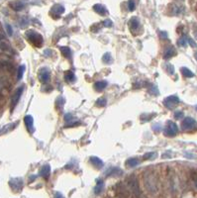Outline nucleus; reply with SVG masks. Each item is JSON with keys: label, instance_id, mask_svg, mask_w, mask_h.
I'll return each mask as SVG.
<instances>
[{"label": "nucleus", "instance_id": "nucleus-35", "mask_svg": "<svg viewBox=\"0 0 197 198\" xmlns=\"http://www.w3.org/2000/svg\"><path fill=\"white\" fill-rule=\"evenodd\" d=\"M187 41H188V44H189L191 47L192 48H197V45H196V43L194 42V41L192 40V39H187Z\"/></svg>", "mask_w": 197, "mask_h": 198}, {"label": "nucleus", "instance_id": "nucleus-7", "mask_svg": "<svg viewBox=\"0 0 197 198\" xmlns=\"http://www.w3.org/2000/svg\"><path fill=\"white\" fill-rule=\"evenodd\" d=\"M9 184L11 186V188L14 191H20L23 187V181L20 179V178H13L9 181Z\"/></svg>", "mask_w": 197, "mask_h": 198}, {"label": "nucleus", "instance_id": "nucleus-39", "mask_svg": "<svg viewBox=\"0 0 197 198\" xmlns=\"http://www.w3.org/2000/svg\"><path fill=\"white\" fill-rule=\"evenodd\" d=\"M160 36L163 38V39H166L167 37H168V35H167V33L166 32H164V31H161L160 32Z\"/></svg>", "mask_w": 197, "mask_h": 198}, {"label": "nucleus", "instance_id": "nucleus-12", "mask_svg": "<svg viewBox=\"0 0 197 198\" xmlns=\"http://www.w3.org/2000/svg\"><path fill=\"white\" fill-rule=\"evenodd\" d=\"M122 173H123V172L120 169H118V167H110V169L106 172V174L108 176H110V175H120V174H122Z\"/></svg>", "mask_w": 197, "mask_h": 198}, {"label": "nucleus", "instance_id": "nucleus-9", "mask_svg": "<svg viewBox=\"0 0 197 198\" xmlns=\"http://www.w3.org/2000/svg\"><path fill=\"white\" fill-rule=\"evenodd\" d=\"M24 122H25V125L27 127V130H28L30 133L34 132V119L31 115H27L24 118Z\"/></svg>", "mask_w": 197, "mask_h": 198}, {"label": "nucleus", "instance_id": "nucleus-32", "mask_svg": "<svg viewBox=\"0 0 197 198\" xmlns=\"http://www.w3.org/2000/svg\"><path fill=\"white\" fill-rule=\"evenodd\" d=\"M153 130L155 131L156 133H158L161 131V124H155L153 126Z\"/></svg>", "mask_w": 197, "mask_h": 198}, {"label": "nucleus", "instance_id": "nucleus-36", "mask_svg": "<svg viewBox=\"0 0 197 198\" xmlns=\"http://www.w3.org/2000/svg\"><path fill=\"white\" fill-rule=\"evenodd\" d=\"M150 92L152 94H155V95H158V88H156V86H153V87L150 90Z\"/></svg>", "mask_w": 197, "mask_h": 198}, {"label": "nucleus", "instance_id": "nucleus-31", "mask_svg": "<svg viewBox=\"0 0 197 198\" xmlns=\"http://www.w3.org/2000/svg\"><path fill=\"white\" fill-rule=\"evenodd\" d=\"M174 118L176 119V120H180V119L183 118V112L181 111H176V112L174 113Z\"/></svg>", "mask_w": 197, "mask_h": 198}, {"label": "nucleus", "instance_id": "nucleus-41", "mask_svg": "<svg viewBox=\"0 0 197 198\" xmlns=\"http://www.w3.org/2000/svg\"><path fill=\"white\" fill-rule=\"evenodd\" d=\"M194 35H195V37H196V39H197V30H195V31H194Z\"/></svg>", "mask_w": 197, "mask_h": 198}, {"label": "nucleus", "instance_id": "nucleus-15", "mask_svg": "<svg viewBox=\"0 0 197 198\" xmlns=\"http://www.w3.org/2000/svg\"><path fill=\"white\" fill-rule=\"evenodd\" d=\"M107 81L105 80H100V81H97V82L94 84V87H95V89L97 91H102L103 89L107 86Z\"/></svg>", "mask_w": 197, "mask_h": 198}, {"label": "nucleus", "instance_id": "nucleus-42", "mask_svg": "<svg viewBox=\"0 0 197 198\" xmlns=\"http://www.w3.org/2000/svg\"><path fill=\"white\" fill-rule=\"evenodd\" d=\"M195 183H196V185H197V179H195Z\"/></svg>", "mask_w": 197, "mask_h": 198}, {"label": "nucleus", "instance_id": "nucleus-19", "mask_svg": "<svg viewBox=\"0 0 197 198\" xmlns=\"http://www.w3.org/2000/svg\"><path fill=\"white\" fill-rule=\"evenodd\" d=\"M139 25H140V22H139V19H138V18H133L130 21V27H131L132 31L137 30L138 27H139Z\"/></svg>", "mask_w": 197, "mask_h": 198}, {"label": "nucleus", "instance_id": "nucleus-23", "mask_svg": "<svg viewBox=\"0 0 197 198\" xmlns=\"http://www.w3.org/2000/svg\"><path fill=\"white\" fill-rule=\"evenodd\" d=\"M156 158V153L155 152H151V153H147L146 154H144L143 159H146V161H149V159H153Z\"/></svg>", "mask_w": 197, "mask_h": 198}, {"label": "nucleus", "instance_id": "nucleus-1", "mask_svg": "<svg viewBox=\"0 0 197 198\" xmlns=\"http://www.w3.org/2000/svg\"><path fill=\"white\" fill-rule=\"evenodd\" d=\"M26 36L28 38V40L30 41L31 43H33L35 46L37 47H40L43 44V37L39 33L35 31H28L26 33Z\"/></svg>", "mask_w": 197, "mask_h": 198}, {"label": "nucleus", "instance_id": "nucleus-3", "mask_svg": "<svg viewBox=\"0 0 197 198\" xmlns=\"http://www.w3.org/2000/svg\"><path fill=\"white\" fill-rule=\"evenodd\" d=\"M177 132H178V128H177L176 124L171 121L167 122V126L163 131L164 135L166 137H174L177 134Z\"/></svg>", "mask_w": 197, "mask_h": 198}, {"label": "nucleus", "instance_id": "nucleus-20", "mask_svg": "<svg viewBox=\"0 0 197 198\" xmlns=\"http://www.w3.org/2000/svg\"><path fill=\"white\" fill-rule=\"evenodd\" d=\"M61 53H63V55L66 56V59H71V49H69V47H61Z\"/></svg>", "mask_w": 197, "mask_h": 198}, {"label": "nucleus", "instance_id": "nucleus-6", "mask_svg": "<svg viewBox=\"0 0 197 198\" xmlns=\"http://www.w3.org/2000/svg\"><path fill=\"white\" fill-rule=\"evenodd\" d=\"M51 74H50V69H47V67H42L41 69L39 70V79L43 83H47L49 80H50Z\"/></svg>", "mask_w": 197, "mask_h": 198}, {"label": "nucleus", "instance_id": "nucleus-24", "mask_svg": "<svg viewBox=\"0 0 197 198\" xmlns=\"http://www.w3.org/2000/svg\"><path fill=\"white\" fill-rule=\"evenodd\" d=\"M52 11H55L56 13V15H60L64 12V8L63 6H61V5H56V6L53 7Z\"/></svg>", "mask_w": 197, "mask_h": 198}, {"label": "nucleus", "instance_id": "nucleus-10", "mask_svg": "<svg viewBox=\"0 0 197 198\" xmlns=\"http://www.w3.org/2000/svg\"><path fill=\"white\" fill-rule=\"evenodd\" d=\"M50 173H51V167L49 164H45L44 167H42L41 170H40V175L42 176V177H44L45 179H48L49 176H50Z\"/></svg>", "mask_w": 197, "mask_h": 198}, {"label": "nucleus", "instance_id": "nucleus-11", "mask_svg": "<svg viewBox=\"0 0 197 198\" xmlns=\"http://www.w3.org/2000/svg\"><path fill=\"white\" fill-rule=\"evenodd\" d=\"M10 7H11L12 9H14L15 11H20V10H22L24 8V4L21 1L16 0V1L10 2Z\"/></svg>", "mask_w": 197, "mask_h": 198}, {"label": "nucleus", "instance_id": "nucleus-29", "mask_svg": "<svg viewBox=\"0 0 197 198\" xmlns=\"http://www.w3.org/2000/svg\"><path fill=\"white\" fill-rule=\"evenodd\" d=\"M166 70H167V72H168L169 74H174V67H173V66H172V64H167V66H166Z\"/></svg>", "mask_w": 197, "mask_h": 198}, {"label": "nucleus", "instance_id": "nucleus-21", "mask_svg": "<svg viewBox=\"0 0 197 198\" xmlns=\"http://www.w3.org/2000/svg\"><path fill=\"white\" fill-rule=\"evenodd\" d=\"M64 78H66V80L69 81V82H72V81L75 80V75L72 71H66V74H64Z\"/></svg>", "mask_w": 197, "mask_h": 198}, {"label": "nucleus", "instance_id": "nucleus-5", "mask_svg": "<svg viewBox=\"0 0 197 198\" xmlns=\"http://www.w3.org/2000/svg\"><path fill=\"white\" fill-rule=\"evenodd\" d=\"M127 184H128V187L130 188V190L132 192H134L136 195L140 194V188H139V184H138V181L135 177H130L128 180H127Z\"/></svg>", "mask_w": 197, "mask_h": 198}, {"label": "nucleus", "instance_id": "nucleus-14", "mask_svg": "<svg viewBox=\"0 0 197 198\" xmlns=\"http://www.w3.org/2000/svg\"><path fill=\"white\" fill-rule=\"evenodd\" d=\"M90 162H92L93 165H95V167H98V169H101V167H103V162H102L99 158H97V157H91Z\"/></svg>", "mask_w": 197, "mask_h": 198}, {"label": "nucleus", "instance_id": "nucleus-34", "mask_svg": "<svg viewBox=\"0 0 197 198\" xmlns=\"http://www.w3.org/2000/svg\"><path fill=\"white\" fill-rule=\"evenodd\" d=\"M184 157L188 159H197V156L196 154H189V153H185L184 154Z\"/></svg>", "mask_w": 197, "mask_h": 198}, {"label": "nucleus", "instance_id": "nucleus-4", "mask_svg": "<svg viewBox=\"0 0 197 198\" xmlns=\"http://www.w3.org/2000/svg\"><path fill=\"white\" fill-rule=\"evenodd\" d=\"M178 103H179V98L176 95H171L163 100L164 106L169 108V109H172V108L176 106Z\"/></svg>", "mask_w": 197, "mask_h": 198}, {"label": "nucleus", "instance_id": "nucleus-26", "mask_svg": "<svg viewBox=\"0 0 197 198\" xmlns=\"http://www.w3.org/2000/svg\"><path fill=\"white\" fill-rule=\"evenodd\" d=\"M25 69H26V66H20L18 69V74H17V78L18 79H21L24 74V72H25Z\"/></svg>", "mask_w": 197, "mask_h": 198}, {"label": "nucleus", "instance_id": "nucleus-18", "mask_svg": "<svg viewBox=\"0 0 197 198\" xmlns=\"http://www.w3.org/2000/svg\"><path fill=\"white\" fill-rule=\"evenodd\" d=\"M94 10L98 13V14H100V15H105V14H107V11H106V9H105V7L104 6H102V5H99V4H97V5H95L94 6Z\"/></svg>", "mask_w": 197, "mask_h": 198}, {"label": "nucleus", "instance_id": "nucleus-43", "mask_svg": "<svg viewBox=\"0 0 197 198\" xmlns=\"http://www.w3.org/2000/svg\"><path fill=\"white\" fill-rule=\"evenodd\" d=\"M195 109H196V110H197V106H196V107H195Z\"/></svg>", "mask_w": 197, "mask_h": 198}, {"label": "nucleus", "instance_id": "nucleus-33", "mask_svg": "<svg viewBox=\"0 0 197 198\" xmlns=\"http://www.w3.org/2000/svg\"><path fill=\"white\" fill-rule=\"evenodd\" d=\"M6 30H7L8 35H9V36H12V34H13V30H12V27L10 26L9 24H7V25H6Z\"/></svg>", "mask_w": 197, "mask_h": 198}, {"label": "nucleus", "instance_id": "nucleus-30", "mask_svg": "<svg viewBox=\"0 0 197 198\" xmlns=\"http://www.w3.org/2000/svg\"><path fill=\"white\" fill-rule=\"evenodd\" d=\"M56 107L59 106L60 108H61V107H63V105H64V100L63 97H59V98L56 99Z\"/></svg>", "mask_w": 197, "mask_h": 198}, {"label": "nucleus", "instance_id": "nucleus-27", "mask_svg": "<svg viewBox=\"0 0 197 198\" xmlns=\"http://www.w3.org/2000/svg\"><path fill=\"white\" fill-rule=\"evenodd\" d=\"M112 61V56H111V55H110L109 53H106L105 55L103 56V61L104 62H106V64H109L110 61Z\"/></svg>", "mask_w": 197, "mask_h": 198}, {"label": "nucleus", "instance_id": "nucleus-22", "mask_svg": "<svg viewBox=\"0 0 197 198\" xmlns=\"http://www.w3.org/2000/svg\"><path fill=\"white\" fill-rule=\"evenodd\" d=\"M181 72H182V74L184 75L185 77H193L194 76V74L191 71L190 69H188L187 67H182Z\"/></svg>", "mask_w": 197, "mask_h": 198}, {"label": "nucleus", "instance_id": "nucleus-8", "mask_svg": "<svg viewBox=\"0 0 197 198\" xmlns=\"http://www.w3.org/2000/svg\"><path fill=\"white\" fill-rule=\"evenodd\" d=\"M23 91H24V86H20V87L15 91L14 96H13V98H12V108H14L16 105H17L18 101L21 98V95H22Z\"/></svg>", "mask_w": 197, "mask_h": 198}, {"label": "nucleus", "instance_id": "nucleus-17", "mask_svg": "<svg viewBox=\"0 0 197 198\" xmlns=\"http://www.w3.org/2000/svg\"><path fill=\"white\" fill-rule=\"evenodd\" d=\"M140 164V162H139V159H129L128 161L126 162V165L127 167H135L136 165H138Z\"/></svg>", "mask_w": 197, "mask_h": 198}, {"label": "nucleus", "instance_id": "nucleus-16", "mask_svg": "<svg viewBox=\"0 0 197 198\" xmlns=\"http://www.w3.org/2000/svg\"><path fill=\"white\" fill-rule=\"evenodd\" d=\"M104 188V182L102 181L101 179H97V183H96V186H95V193H100V192L103 190Z\"/></svg>", "mask_w": 197, "mask_h": 198}, {"label": "nucleus", "instance_id": "nucleus-38", "mask_svg": "<svg viewBox=\"0 0 197 198\" xmlns=\"http://www.w3.org/2000/svg\"><path fill=\"white\" fill-rule=\"evenodd\" d=\"M64 119H66V121H71L72 119H74V117H72L71 114H66V116H64Z\"/></svg>", "mask_w": 197, "mask_h": 198}, {"label": "nucleus", "instance_id": "nucleus-40", "mask_svg": "<svg viewBox=\"0 0 197 198\" xmlns=\"http://www.w3.org/2000/svg\"><path fill=\"white\" fill-rule=\"evenodd\" d=\"M129 9H130L131 11H133V10L135 9V3L132 1V0L131 1H129Z\"/></svg>", "mask_w": 197, "mask_h": 198}, {"label": "nucleus", "instance_id": "nucleus-28", "mask_svg": "<svg viewBox=\"0 0 197 198\" xmlns=\"http://www.w3.org/2000/svg\"><path fill=\"white\" fill-rule=\"evenodd\" d=\"M96 104L98 105V106H100V107H103V106L106 105V99H105V98H99L96 101Z\"/></svg>", "mask_w": 197, "mask_h": 198}, {"label": "nucleus", "instance_id": "nucleus-37", "mask_svg": "<svg viewBox=\"0 0 197 198\" xmlns=\"http://www.w3.org/2000/svg\"><path fill=\"white\" fill-rule=\"evenodd\" d=\"M103 25H104L105 27H111V26L113 25V23H112L110 20H105L104 22H103Z\"/></svg>", "mask_w": 197, "mask_h": 198}, {"label": "nucleus", "instance_id": "nucleus-25", "mask_svg": "<svg viewBox=\"0 0 197 198\" xmlns=\"http://www.w3.org/2000/svg\"><path fill=\"white\" fill-rule=\"evenodd\" d=\"M187 43H188V41H187V38L186 37H181L180 39L178 40V46L179 47H183V48H185L186 46H187Z\"/></svg>", "mask_w": 197, "mask_h": 198}, {"label": "nucleus", "instance_id": "nucleus-13", "mask_svg": "<svg viewBox=\"0 0 197 198\" xmlns=\"http://www.w3.org/2000/svg\"><path fill=\"white\" fill-rule=\"evenodd\" d=\"M175 54H176V51H175L174 48L168 47V48H166V51H164L163 56H164V59H171V56H173L175 55Z\"/></svg>", "mask_w": 197, "mask_h": 198}, {"label": "nucleus", "instance_id": "nucleus-2", "mask_svg": "<svg viewBox=\"0 0 197 198\" xmlns=\"http://www.w3.org/2000/svg\"><path fill=\"white\" fill-rule=\"evenodd\" d=\"M197 127L196 121L191 117H186L181 123V128L183 131H191Z\"/></svg>", "mask_w": 197, "mask_h": 198}]
</instances>
